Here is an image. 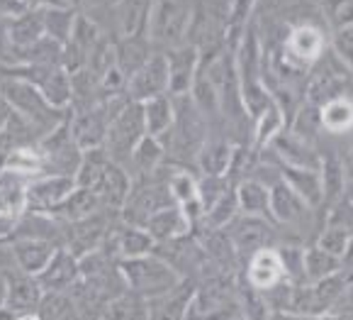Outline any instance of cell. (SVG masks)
Wrapping results in <instances>:
<instances>
[{"label":"cell","mask_w":353,"mask_h":320,"mask_svg":"<svg viewBox=\"0 0 353 320\" xmlns=\"http://www.w3.org/2000/svg\"><path fill=\"white\" fill-rule=\"evenodd\" d=\"M270 320H348L339 313H327V315H292V313H276L270 315Z\"/></svg>","instance_id":"obj_40"},{"label":"cell","mask_w":353,"mask_h":320,"mask_svg":"<svg viewBox=\"0 0 353 320\" xmlns=\"http://www.w3.org/2000/svg\"><path fill=\"white\" fill-rule=\"evenodd\" d=\"M144 230L149 232L154 245H166V242L192 235V227H190V223H188L185 213L181 210V205H171V208L159 210V213L144 225Z\"/></svg>","instance_id":"obj_23"},{"label":"cell","mask_w":353,"mask_h":320,"mask_svg":"<svg viewBox=\"0 0 353 320\" xmlns=\"http://www.w3.org/2000/svg\"><path fill=\"white\" fill-rule=\"evenodd\" d=\"M319 125L329 135H348L353 130V98L343 95L319 108Z\"/></svg>","instance_id":"obj_31"},{"label":"cell","mask_w":353,"mask_h":320,"mask_svg":"<svg viewBox=\"0 0 353 320\" xmlns=\"http://www.w3.org/2000/svg\"><path fill=\"white\" fill-rule=\"evenodd\" d=\"M141 111H144L146 137L163 140L171 132L173 122H176V100L171 95H159V98L146 100V103H141Z\"/></svg>","instance_id":"obj_27"},{"label":"cell","mask_w":353,"mask_h":320,"mask_svg":"<svg viewBox=\"0 0 353 320\" xmlns=\"http://www.w3.org/2000/svg\"><path fill=\"white\" fill-rule=\"evenodd\" d=\"M154 52L156 49L151 47L146 35L117 39V42H114V66L125 74V79H130L132 74H137V71L149 62Z\"/></svg>","instance_id":"obj_26"},{"label":"cell","mask_w":353,"mask_h":320,"mask_svg":"<svg viewBox=\"0 0 353 320\" xmlns=\"http://www.w3.org/2000/svg\"><path fill=\"white\" fill-rule=\"evenodd\" d=\"M192 291H195V281H181L168 294L146 301L149 303V320H185Z\"/></svg>","instance_id":"obj_24"},{"label":"cell","mask_w":353,"mask_h":320,"mask_svg":"<svg viewBox=\"0 0 353 320\" xmlns=\"http://www.w3.org/2000/svg\"><path fill=\"white\" fill-rule=\"evenodd\" d=\"M6 301V274H0V305Z\"/></svg>","instance_id":"obj_43"},{"label":"cell","mask_w":353,"mask_h":320,"mask_svg":"<svg viewBox=\"0 0 353 320\" xmlns=\"http://www.w3.org/2000/svg\"><path fill=\"white\" fill-rule=\"evenodd\" d=\"M37 315H39V320H81V313H78L68 291L66 294H44Z\"/></svg>","instance_id":"obj_34"},{"label":"cell","mask_w":353,"mask_h":320,"mask_svg":"<svg viewBox=\"0 0 353 320\" xmlns=\"http://www.w3.org/2000/svg\"><path fill=\"white\" fill-rule=\"evenodd\" d=\"M246 281H249V289L256 296L265 294V291L276 289L278 283L285 281V274H283V264L278 259L276 247L270 250H261L254 257L246 262Z\"/></svg>","instance_id":"obj_19"},{"label":"cell","mask_w":353,"mask_h":320,"mask_svg":"<svg viewBox=\"0 0 353 320\" xmlns=\"http://www.w3.org/2000/svg\"><path fill=\"white\" fill-rule=\"evenodd\" d=\"M120 276L125 281V289L130 294L139 296L144 301H154L159 296L168 294L183 281L161 257H156L154 252L146 257L127 259L120 262Z\"/></svg>","instance_id":"obj_3"},{"label":"cell","mask_w":353,"mask_h":320,"mask_svg":"<svg viewBox=\"0 0 353 320\" xmlns=\"http://www.w3.org/2000/svg\"><path fill=\"white\" fill-rule=\"evenodd\" d=\"M20 320H39V315H37V313H30V315H20Z\"/></svg>","instance_id":"obj_44"},{"label":"cell","mask_w":353,"mask_h":320,"mask_svg":"<svg viewBox=\"0 0 353 320\" xmlns=\"http://www.w3.org/2000/svg\"><path fill=\"white\" fill-rule=\"evenodd\" d=\"M351 301H353V299H351Z\"/></svg>","instance_id":"obj_46"},{"label":"cell","mask_w":353,"mask_h":320,"mask_svg":"<svg viewBox=\"0 0 353 320\" xmlns=\"http://www.w3.org/2000/svg\"><path fill=\"white\" fill-rule=\"evenodd\" d=\"M232 189L234 186L227 176H200L198 179V203H200V208H203V216L217 203V200H222Z\"/></svg>","instance_id":"obj_35"},{"label":"cell","mask_w":353,"mask_h":320,"mask_svg":"<svg viewBox=\"0 0 353 320\" xmlns=\"http://www.w3.org/2000/svg\"><path fill=\"white\" fill-rule=\"evenodd\" d=\"M110 122H112V117L103 103L68 111V132H71L73 144L81 149V154L103 147Z\"/></svg>","instance_id":"obj_9"},{"label":"cell","mask_w":353,"mask_h":320,"mask_svg":"<svg viewBox=\"0 0 353 320\" xmlns=\"http://www.w3.org/2000/svg\"><path fill=\"white\" fill-rule=\"evenodd\" d=\"M39 286L44 294H66L81 281V267H78V257L71 254L68 250H57L49 264L42 269V274L37 276Z\"/></svg>","instance_id":"obj_15"},{"label":"cell","mask_w":353,"mask_h":320,"mask_svg":"<svg viewBox=\"0 0 353 320\" xmlns=\"http://www.w3.org/2000/svg\"><path fill=\"white\" fill-rule=\"evenodd\" d=\"M234 320H251V318H246V315H239V318H234Z\"/></svg>","instance_id":"obj_45"},{"label":"cell","mask_w":353,"mask_h":320,"mask_svg":"<svg viewBox=\"0 0 353 320\" xmlns=\"http://www.w3.org/2000/svg\"><path fill=\"white\" fill-rule=\"evenodd\" d=\"M332 230H341L348 237H353V200L343 196L341 200H336L334 205H329L327 213V225Z\"/></svg>","instance_id":"obj_36"},{"label":"cell","mask_w":353,"mask_h":320,"mask_svg":"<svg viewBox=\"0 0 353 320\" xmlns=\"http://www.w3.org/2000/svg\"><path fill=\"white\" fill-rule=\"evenodd\" d=\"M171 205H176V200L168 191L166 173H156L151 179L134 181L130 198L120 210V223L132 227H144L159 210L171 208Z\"/></svg>","instance_id":"obj_5"},{"label":"cell","mask_w":353,"mask_h":320,"mask_svg":"<svg viewBox=\"0 0 353 320\" xmlns=\"http://www.w3.org/2000/svg\"><path fill=\"white\" fill-rule=\"evenodd\" d=\"M351 240H353V237H348L346 232L324 227V230L319 232V237H317V247H319V250H324L327 254H332V257L343 259V254L348 252V245H351Z\"/></svg>","instance_id":"obj_37"},{"label":"cell","mask_w":353,"mask_h":320,"mask_svg":"<svg viewBox=\"0 0 353 320\" xmlns=\"http://www.w3.org/2000/svg\"><path fill=\"white\" fill-rule=\"evenodd\" d=\"M270 223L285 227H302L307 225L312 216V208H307L285 181H276L270 186Z\"/></svg>","instance_id":"obj_16"},{"label":"cell","mask_w":353,"mask_h":320,"mask_svg":"<svg viewBox=\"0 0 353 320\" xmlns=\"http://www.w3.org/2000/svg\"><path fill=\"white\" fill-rule=\"evenodd\" d=\"M241 313V299L232 276H214L195 283L185 320H234Z\"/></svg>","instance_id":"obj_4"},{"label":"cell","mask_w":353,"mask_h":320,"mask_svg":"<svg viewBox=\"0 0 353 320\" xmlns=\"http://www.w3.org/2000/svg\"><path fill=\"white\" fill-rule=\"evenodd\" d=\"M95 213H103L100 200L95 198V194L88 189H78L76 186V189L68 194V198L54 210L52 216L57 218V220H61L63 225H73V223H81V220H85V218L95 216ZM105 213H108V210H105Z\"/></svg>","instance_id":"obj_28"},{"label":"cell","mask_w":353,"mask_h":320,"mask_svg":"<svg viewBox=\"0 0 353 320\" xmlns=\"http://www.w3.org/2000/svg\"><path fill=\"white\" fill-rule=\"evenodd\" d=\"M319 179H322V196L324 203L334 205L346 196V171H343V162L336 154H322L319 162Z\"/></svg>","instance_id":"obj_30"},{"label":"cell","mask_w":353,"mask_h":320,"mask_svg":"<svg viewBox=\"0 0 353 320\" xmlns=\"http://www.w3.org/2000/svg\"><path fill=\"white\" fill-rule=\"evenodd\" d=\"M332 54L353 74V27L332 32Z\"/></svg>","instance_id":"obj_39"},{"label":"cell","mask_w":353,"mask_h":320,"mask_svg":"<svg viewBox=\"0 0 353 320\" xmlns=\"http://www.w3.org/2000/svg\"><path fill=\"white\" fill-rule=\"evenodd\" d=\"M159 95H168V64L163 52H154L149 62L127 79V98L132 103H146Z\"/></svg>","instance_id":"obj_10"},{"label":"cell","mask_w":353,"mask_h":320,"mask_svg":"<svg viewBox=\"0 0 353 320\" xmlns=\"http://www.w3.org/2000/svg\"><path fill=\"white\" fill-rule=\"evenodd\" d=\"M192 22V3L181 0H159L151 3L146 39L156 52H173L188 44V32Z\"/></svg>","instance_id":"obj_2"},{"label":"cell","mask_w":353,"mask_h":320,"mask_svg":"<svg viewBox=\"0 0 353 320\" xmlns=\"http://www.w3.org/2000/svg\"><path fill=\"white\" fill-rule=\"evenodd\" d=\"M334 313H339V315H343V318L353 320V301H346V303H341L336 310H334Z\"/></svg>","instance_id":"obj_41"},{"label":"cell","mask_w":353,"mask_h":320,"mask_svg":"<svg viewBox=\"0 0 353 320\" xmlns=\"http://www.w3.org/2000/svg\"><path fill=\"white\" fill-rule=\"evenodd\" d=\"M224 232H227L234 252H236V259H244V262H249L261 250H270L273 240H276L273 223L265 220V218L241 216V213L224 227Z\"/></svg>","instance_id":"obj_8"},{"label":"cell","mask_w":353,"mask_h":320,"mask_svg":"<svg viewBox=\"0 0 353 320\" xmlns=\"http://www.w3.org/2000/svg\"><path fill=\"white\" fill-rule=\"evenodd\" d=\"M78 20V6L73 3H42L44 37L66 47Z\"/></svg>","instance_id":"obj_22"},{"label":"cell","mask_w":353,"mask_h":320,"mask_svg":"<svg viewBox=\"0 0 353 320\" xmlns=\"http://www.w3.org/2000/svg\"><path fill=\"white\" fill-rule=\"evenodd\" d=\"M281 179L292 189V194L307 205V208H319L324 203L322 196V179L319 169H292V167H278Z\"/></svg>","instance_id":"obj_25"},{"label":"cell","mask_w":353,"mask_h":320,"mask_svg":"<svg viewBox=\"0 0 353 320\" xmlns=\"http://www.w3.org/2000/svg\"><path fill=\"white\" fill-rule=\"evenodd\" d=\"M100 320H149V303L130 291H122L105 303Z\"/></svg>","instance_id":"obj_32"},{"label":"cell","mask_w":353,"mask_h":320,"mask_svg":"<svg viewBox=\"0 0 353 320\" xmlns=\"http://www.w3.org/2000/svg\"><path fill=\"white\" fill-rule=\"evenodd\" d=\"M144 137H146V127H144L141 103H132L130 100V103L112 117V122H110L103 149L110 162L127 167L130 157L134 154V149L139 147V142L144 140Z\"/></svg>","instance_id":"obj_6"},{"label":"cell","mask_w":353,"mask_h":320,"mask_svg":"<svg viewBox=\"0 0 353 320\" xmlns=\"http://www.w3.org/2000/svg\"><path fill=\"white\" fill-rule=\"evenodd\" d=\"M348 81H351V71H348L334 54H332V59H327V54H324V57L319 59V64L312 66V74L307 76L305 105H312V108L319 111V108H324V105L332 103V100L343 98L348 88Z\"/></svg>","instance_id":"obj_7"},{"label":"cell","mask_w":353,"mask_h":320,"mask_svg":"<svg viewBox=\"0 0 353 320\" xmlns=\"http://www.w3.org/2000/svg\"><path fill=\"white\" fill-rule=\"evenodd\" d=\"M0 98H3V103L8 105V111L12 115L25 120L37 132L39 140L44 135H49L52 130H57L68 117V111H54L34 86L25 84L20 79H10V76H0Z\"/></svg>","instance_id":"obj_1"},{"label":"cell","mask_w":353,"mask_h":320,"mask_svg":"<svg viewBox=\"0 0 353 320\" xmlns=\"http://www.w3.org/2000/svg\"><path fill=\"white\" fill-rule=\"evenodd\" d=\"M151 3H137V0H125V3H112V39L139 37L146 35L149 25Z\"/></svg>","instance_id":"obj_21"},{"label":"cell","mask_w":353,"mask_h":320,"mask_svg":"<svg viewBox=\"0 0 353 320\" xmlns=\"http://www.w3.org/2000/svg\"><path fill=\"white\" fill-rule=\"evenodd\" d=\"M341 269H343L341 259L327 254L324 250H319L317 245L305 250V281L307 283H317V281H322V279L332 276V274L341 272Z\"/></svg>","instance_id":"obj_33"},{"label":"cell","mask_w":353,"mask_h":320,"mask_svg":"<svg viewBox=\"0 0 353 320\" xmlns=\"http://www.w3.org/2000/svg\"><path fill=\"white\" fill-rule=\"evenodd\" d=\"M8 25V42H10L12 54L32 47L44 37V22H42V3H32L25 12L6 22ZM12 59V57H10Z\"/></svg>","instance_id":"obj_20"},{"label":"cell","mask_w":353,"mask_h":320,"mask_svg":"<svg viewBox=\"0 0 353 320\" xmlns=\"http://www.w3.org/2000/svg\"><path fill=\"white\" fill-rule=\"evenodd\" d=\"M42 296L44 291L37 276H30L20 269L6 272V301H3V305H8L20 315H30L37 313V308L42 303Z\"/></svg>","instance_id":"obj_14"},{"label":"cell","mask_w":353,"mask_h":320,"mask_svg":"<svg viewBox=\"0 0 353 320\" xmlns=\"http://www.w3.org/2000/svg\"><path fill=\"white\" fill-rule=\"evenodd\" d=\"M234 147L236 144L227 132L210 130L208 140L203 142L198 159H195V169L200 171V176H227L229 167H232Z\"/></svg>","instance_id":"obj_17"},{"label":"cell","mask_w":353,"mask_h":320,"mask_svg":"<svg viewBox=\"0 0 353 320\" xmlns=\"http://www.w3.org/2000/svg\"><path fill=\"white\" fill-rule=\"evenodd\" d=\"M73 189H76L73 176H37L25 184V210L52 216Z\"/></svg>","instance_id":"obj_11"},{"label":"cell","mask_w":353,"mask_h":320,"mask_svg":"<svg viewBox=\"0 0 353 320\" xmlns=\"http://www.w3.org/2000/svg\"><path fill=\"white\" fill-rule=\"evenodd\" d=\"M8 247H10V257L15 269L30 274V276H39L42 269L49 264V259L54 257V252L59 250L52 242L34 240V237H10Z\"/></svg>","instance_id":"obj_18"},{"label":"cell","mask_w":353,"mask_h":320,"mask_svg":"<svg viewBox=\"0 0 353 320\" xmlns=\"http://www.w3.org/2000/svg\"><path fill=\"white\" fill-rule=\"evenodd\" d=\"M200 52L190 44L166 52L168 64V95L171 98H185L190 95V88L195 84V76L200 71Z\"/></svg>","instance_id":"obj_12"},{"label":"cell","mask_w":353,"mask_h":320,"mask_svg":"<svg viewBox=\"0 0 353 320\" xmlns=\"http://www.w3.org/2000/svg\"><path fill=\"white\" fill-rule=\"evenodd\" d=\"M236 194V205L241 216L251 218H265L270 220V191L256 179H244L241 184L234 186Z\"/></svg>","instance_id":"obj_29"},{"label":"cell","mask_w":353,"mask_h":320,"mask_svg":"<svg viewBox=\"0 0 353 320\" xmlns=\"http://www.w3.org/2000/svg\"><path fill=\"white\" fill-rule=\"evenodd\" d=\"M0 320H20V313L10 310L8 305H0Z\"/></svg>","instance_id":"obj_42"},{"label":"cell","mask_w":353,"mask_h":320,"mask_svg":"<svg viewBox=\"0 0 353 320\" xmlns=\"http://www.w3.org/2000/svg\"><path fill=\"white\" fill-rule=\"evenodd\" d=\"M132 186H134V181H132L130 171H127L125 167H120V164L110 162L108 169L103 171V176L98 179V184L90 191H93L95 198L100 200V208L108 210V213H114V216H120L122 205L130 198Z\"/></svg>","instance_id":"obj_13"},{"label":"cell","mask_w":353,"mask_h":320,"mask_svg":"<svg viewBox=\"0 0 353 320\" xmlns=\"http://www.w3.org/2000/svg\"><path fill=\"white\" fill-rule=\"evenodd\" d=\"M324 20L332 27V32L353 27V0H341V3H329L324 6Z\"/></svg>","instance_id":"obj_38"}]
</instances>
